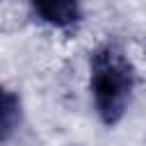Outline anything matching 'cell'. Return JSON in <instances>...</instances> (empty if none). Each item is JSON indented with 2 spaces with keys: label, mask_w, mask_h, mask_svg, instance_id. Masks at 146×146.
Returning <instances> with one entry per match:
<instances>
[{
  "label": "cell",
  "mask_w": 146,
  "mask_h": 146,
  "mask_svg": "<svg viewBox=\"0 0 146 146\" xmlns=\"http://www.w3.org/2000/svg\"><path fill=\"white\" fill-rule=\"evenodd\" d=\"M137 71L128 52L114 43L103 41L89 57V94L98 119L105 125H116L135 96Z\"/></svg>",
  "instance_id": "obj_1"
},
{
  "label": "cell",
  "mask_w": 146,
  "mask_h": 146,
  "mask_svg": "<svg viewBox=\"0 0 146 146\" xmlns=\"http://www.w3.org/2000/svg\"><path fill=\"white\" fill-rule=\"evenodd\" d=\"M30 9L41 23H46L55 30H71L82 21V7L78 2H71V0L32 2Z\"/></svg>",
  "instance_id": "obj_2"
},
{
  "label": "cell",
  "mask_w": 146,
  "mask_h": 146,
  "mask_svg": "<svg viewBox=\"0 0 146 146\" xmlns=\"http://www.w3.org/2000/svg\"><path fill=\"white\" fill-rule=\"evenodd\" d=\"M23 105L14 89L0 84V144H5L21 125Z\"/></svg>",
  "instance_id": "obj_3"
}]
</instances>
